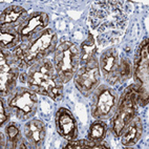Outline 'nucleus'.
I'll list each match as a JSON object with an SVG mask.
<instances>
[{"mask_svg":"<svg viewBox=\"0 0 149 149\" xmlns=\"http://www.w3.org/2000/svg\"><path fill=\"white\" fill-rule=\"evenodd\" d=\"M20 80L25 81L35 93L47 96L54 101H61L63 97V81L55 70L53 62L47 58L31 66L27 74H21Z\"/></svg>","mask_w":149,"mask_h":149,"instance_id":"nucleus-1","label":"nucleus"},{"mask_svg":"<svg viewBox=\"0 0 149 149\" xmlns=\"http://www.w3.org/2000/svg\"><path fill=\"white\" fill-rule=\"evenodd\" d=\"M57 34L52 29H46L34 41L23 42L14 48V60L19 68L25 69L45 59L57 48Z\"/></svg>","mask_w":149,"mask_h":149,"instance_id":"nucleus-2","label":"nucleus"},{"mask_svg":"<svg viewBox=\"0 0 149 149\" xmlns=\"http://www.w3.org/2000/svg\"><path fill=\"white\" fill-rule=\"evenodd\" d=\"M136 106H138V93L136 86L133 84L128 86L119 99L117 109L112 116L111 124H110V129L113 136H121L124 129L136 117Z\"/></svg>","mask_w":149,"mask_h":149,"instance_id":"nucleus-3","label":"nucleus"},{"mask_svg":"<svg viewBox=\"0 0 149 149\" xmlns=\"http://www.w3.org/2000/svg\"><path fill=\"white\" fill-rule=\"evenodd\" d=\"M80 64V51L74 43L64 41L57 46L54 56V65L63 83L74 78Z\"/></svg>","mask_w":149,"mask_h":149,"instance_id":"nucleus-4","label":"nucleus"},{"mask_svg":"<svg viewBox=\"0 0 149 149\" xmlns=\"http://www.w3.org/2000/svg\"><path fill=\"white\" fill-rule=\"evenodd\" d=\"M121 3L117 1L97 2L91 10V19L93 27L99 31H105L107 29H116L118 24L124 22L123 6H119Z\"/></svg>","mask_w":149,"mask_h":149,"instance_id":"nucleus-5","label":"nucleus"},{"mask_svg":"<svg viewBox=\"0 0 149 149\" xmlns=\"http://www.w3.org/2000/svg\"><path fill=\"white\" fill-rule=\"evenodd\" d=\"M119 102L115 89L107 85H98L93 91L91 101V116L97 120H107L113 116Z\"/></svg>","mask_w":149,"mask_h":149,"instance_id":"nucleus-6","label":"nucleus"},{"mask_svg":"<svg viewBox=\"0 0 149 149\" xmlns=\"http://www.w3.org/2000/svg\"><path fill=\"white\" fill-rule=\"evenodd\" d=\"M133 77L136 81V93H138V104L145 106L148 103V83H149V55H148V40L142 42L139 53L136 55Z\"/></svg>","mask_w":149,"mask_h":149,"instance_id":"nucleus-7","label":"nucleus"},{"mask_svg":"<svg viewBox=\"0 0 149 149\" xmlns=\"http://www.w3.org/2000/svg\"><path fill=\"white\" fill-rule=\"evenodd\" d=\"M8 106L15 112L19 120L26 121L34 117L38 106L36 93L25 87H19L10 95Z\"/></svg>","mask_w":149,"mask_h":149,"instance_id":"nucleus-8","label":"nucleus"},{"mask_svg":"<svg viewBox=\"0 0 149 149\" xmlns=\"http://www.w3.org/2000/svg\"><path fill=\"white\" fill-rule=\"evenodd\" d=\"M101 70L98 58L82 64L74 74V85L84 97L91 96L100 83Z\"/></svg>","mask_w":149,"mask_h":149,"instance_id":"nucleus-9","label":"nucleus"},{"mask_svg":"<svg viewBox=\"0 0 149 149\" xmlns=\"http://www.w3.org/2000/svg\"><path fill=\"white\" fill-rule=\"evenodd\" d=\"M19 76V67L14 60L12 53L8 49L0 52V93L8 97L15 91L16 81Z\"/></svg>","mask_w":149,"mask_h":149,"instance_id":"nucleus-10","label":"nucleus"},{"mask_svg":"<svg viewBox=\"0 0 149 149\" xmlns=\"http://www.w3.org/2000/svg\"><path fill=\"white\" fill-rule=\"evenodd\" d=\"M49 23V16L44 12H35L29 15L19 29L23 42H29L33 38L39 36L46 29Z\"/></svg>","mask_w":149,"mask_h":149,"instance_id":"nucleus-11","label":"nucleus"},{"mask_svg":"<svg viewBox=\"0 0 149 149\" xmlns=\"http://www.w3.org/2000/svg\"><path fill=\"white\" fill-rule=\"evenodd\" d=\"M99 66L101 74H104L106 81L115 85L119 83V68H120V58L115 48H109L105 51L100 57Z\"/></svg>","mask_w":149,"mask_h":149,"instance_id":"nucleus-12","label":"nucleus"},{"mask_svg":"<svg viewBox=\"0 0 149 149\" xmlns=\"http://www.w3.org/2000/svg\"><path fill=\"white\" fill-rule=\"evenodd\" d=\"M57 131L66 141L76 140L78 136V124L69 109L61 107L56 112Z\"/></svg>","mask_w":149,"mask_h":149,"instance_id":"nucleus-13","label":"nucleus"},{"mask_svg":"<svg viewBox=\"0 0 149 149\" xmlns=\"http://www.w3.org/2000/svg\"><path fill=\"white\" fill-rule=\"evenodd\" d=\"M45 125L39 119H32L24 126V136L32 148H41L45 140Z\"/></svg>","mask_w":149,"mask_h":149,"instance_id":"nucleus-14","label":"nucleus"},{"mask_svg":"<svg viewBox=\"0 0 149 149\" xmlns=\"http://www.w3.org/2000/svg\"><path fill=\"white\" fill-rule=\"evenodd\" d=\"M29 17L26 10L20 6L6 8L0 16V26H11L20 29L25 19Z\"/></svg>","mask_w":149,"mask_h":149,"instance_id":"nucleus-15","label":"nucleus"},{"mask_svg":"<svg viewBox=\"0 0 149 149\" xmlns=\"http://www.w3.org/2000/svg\"><path fill=\"white\" fill-rule=\"evenodd\" d=\"M143 134V123L139 117H134L121 134V142L124 146L136 145Z\"/></svg>","mask_w":149,"mask_h":149,"instance_id":"nucleus-16","label":"nucleus"},{"mask_svg":"<svg viewBox=\"0 0 149 149\" xmlns=\"http://www.w3.org/2000/svg\"><path fill=\"white\" fill-rule=\"evenodd\" d=\"M21 36L19 29L11 26H0V47L1 49L16 48L20 44Z\"/></svg>","mask_w":149,"mask_h":149,"instance_id":"nucleus-17","label":"nucleus"},{"mask_svg":"<svg viewBox=\"0 0 149 149\" xmlns=\"http://www.w3.org/2000/svg\"><path fill=\"white\" fill-rule=\"evenodd\" d=\"M6 148H29V145L23 141V138L21 136V132L19 130L14 123H11L10 125L6 127Z\"/></svg>","mask_w":149,"mask_h":149,"instance_id":"nucleus-18","label":"nucleus"},{"mask_svg":"<svg viewBox=\"0 0 149 149\" xmlns=\"http://www.w3.org/2000/svg\"><path fill=\"white\" fill-rule=\"evenodd\" d=\"M97 59V48L93 35L88 34L85 41L81 44L80 53V65Z\"/></svg>","mask_w":149,"mask_h":149,"instance_id":"nucleus-19","label":"nucleus"},{"mask_svg":"<svg viewBox=\"0 0 149 149\" xmlns=\"http://www.w3.org/2000/svg\"><path fill=\"white\" fill-rule=\"evenodd\" d=\"M107 132V125L102 120L95 121L89 127L88 130V140L96 142V143H101Z\"/></svg>","mask_w":149,"mask_h":149,"instance_id":"nucleus-20","label":"nucleus"},{"mask_svg":"<svg viewBox=\"0 0 149 149\" xmlns=\"http://www.w3.org/2000/svg\"><path fill=\"white\" fill-rule=\"evenodd\" d=\"M101 143H96V142L91 141V140H72L66 144L65 148L70 149H107L109 148L108 145H102Z\"/></svg>","mask_w":149,"mask_h":149,"instance_id":"nucleus-21","label":"nucleus"},{"mask_svg":"<svg viewBox=\"0 0 149 149\" xmlns=\"http://www.w3.org/2000/svg\"><path fill=\"white\" fill-rule=\"evenodd\" d=\"M132 67L128 59L122 58L120 59V68H119V83L126 81L131 76Z\"/></svg>","mask_w":149,"mask_h":149,"instance_id":"nucleus-22","label":"nucleus"},{"mask_svg":"<svg viewBox=\"0 0 149 149\" xmlns=\"http://www.w3.org/2000/svg\"><path fill=\"white\" fill-rule=\"evenodd\" d=\"M10 119V115L8 113V111L6 110L4 107V103L3 100L0 101V126H3Z\"/></svg>","mask_w":149,"mask_h":149,"instance_id":"nucleus-23","label":"nucleus"},{"mask_svg":"<svg viewBox=\"0 0 149 149\" xmlns=\"http://www.w3.org/2000/svg\"><path fill=\"white\" fill-rule=\"evenodd\" d=\"M0 138H1V148H6V140H4V136H3L2 133L0 134Z\"/></svg>","mask_w":149,"mask_h":149,"instance_id":"nucleus-24","label":"nucleus"}]
</instances>
